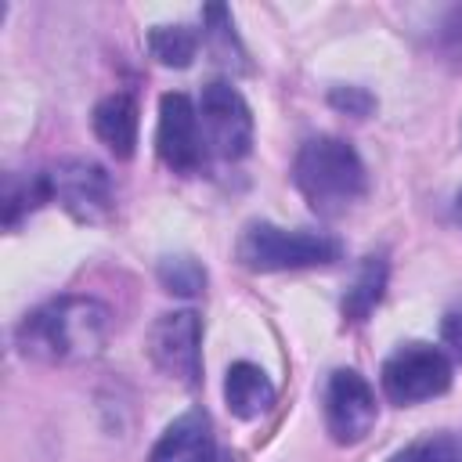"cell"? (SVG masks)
Masks as SVG:
<instances>
[{
    "mask_svg": "<svg viewBox=\"0 0 462 462\" xmlns=\"http://www.w3.org/2000/svg\"><path fill=\"white\" fill-rule=\"evenodd\" d=\"M199 116H202V130H206V144L235 162L245 159L253 148V112L245 105V97L238 94V87H231L227 79H209L199 94Z\"/></svg>",
    "mask_w": 462,
    "mask_h": 462,
    "instance_id": "obj_6",
    "label": "cell"
},
{
    "mask_svg": "<svg viewBox=\"0 0 462 462\" xmlns=\"http://www.w3.org/2000/svg\"><path fill=\"white\" fill-rule=\"evenodd\" d=\"M433 51H437L448 65L462 69V4H455V7H448V11L440 14V22H437V29H433Z\"/></svg>",
    "mask_w": 462,
    "mask_h": 462,
    "instance_id": "obj_19",
    "label": "cell"
},
{
    "mask_svg": "<svg viewBox=\"0 0 462 462\" xmlns=\"http://www.w3.org/2000/svg\"><path fill=\"white\" fill-rule=\"evenodd\" d=\"M155 148L159 159L173 173H195L202 166V130H199V108L188 94L170 90L159 97V126H155Z\"/></svg>",
    "mask_w": 462,
    "mask_h": 462,
    "instance_id": "obj_9",
    "label": "cell"
},
{
    "mask_svg": "<svg viewBox=\"0 0 462 462\" xmlns=\"http://www.w3.org/2000/svg\"><path fill=\"white\" fill-rule=\"evenodd\" d=\"M155 274H159V285L166 292H173V296H199L206 289V267L188 253L162 256Z\"/></svg>",
    "mask_w": 462,
    "mask_h": 462,
    "instance_id": "obj_17",
    "label": "cell"
},
{
    "mask_svg": "<svg viewBox=\"0 0 462 462\" xmlns=\"http://www.w3.org/2000/svg\"><path fill=\"white\" fill-rule=\"evenodd\" d=\"M202 18H206L202 40H206L209 54H213L220 65H227V69H242V72H245V69H249V61H245V51H242L238 36H235L231 11H227V7H220V4H213V7H206V11H202Z\"/></svg>",
    "mask_w": 462,
    "mask_h": 462,
    "instance_id": "obj_15",
    "label": "cell"
},
{
    "mask_svg": "<svg viewBox=\"0 0 462 462\" xmlns=\"http://www.w3.org/2000/svg\"><path fill=\"white\" fill-rule=\"evenodd\" d=\"M379 383L386 401L401 408L440 397L451 386V357L433 343H404L383 361Z\"/></svg>",
    "mask_w": 462,
    "mask_h": 462,
    "instance_id": "obj_4",
    "label": "cell"
},
{
    "mask_svg": "<svg viewBox=\"0 0 462 462\" xmlns=\"http://www.w3.org/2000/svg\"><path fill=\"white\" fill-rule=\"evenodd\" d=\"M386 282H390V263H386V256H379V253L365 256V260L357 263V271H354L346 292H343V303H339V307H343V318H346V321H365V318L379 307V300H383V292H386Z\"/></svg>",
    "mask_w": 462,
    "mask_h": 462,
    "instance_id": "obj_13",
    "label": "cell"
},
{
    "mask_svg": "<svg viewBox=\"0 0 462 462\" xmlns=\"http://www.w3.org/2000/svg\"><path fill=\"white\" fill-rule=\"evenodd\" d=\"M278 390L267 379V372L253 361H235L224 375V404L238 419H260L274 404Z\"/></svg>",
    "mask_w": 462,
    "mask_h": 462,
    "instance_id": "obj_12",
    "label": "cell"
},
{
    "mask_svg": "<svg viewBox=\"0 0 462 462\" xmlns=\"http://www.w3.org/2000/svg\"><path fill=\"white\" fill-rule=\"evenodd\" d=\"M321 408H325V430L332 433L336 444H361L379 419L375 390L354 368H336L328 375Z\"/></svg>",
    "mask_w": 462,
    "mask_h": 462,
    "instance_id": "obj_7",
    "label": "cell"
},
{
    "mask_svg": "<svg viewBox=\"0 0 462 462\" xmlns=\"http://www.w3.org/2000/svg\"><path fill=\"white\" fill-rule=\"evenodd\" d=\"M213 458H217V437L202 408L177 415L148 455V462H213Z\"/></svg>",
    "mask_w": 462,
    "mask_h": 462,
    "instance_id": "obj_10",
    "label": "cell"
},
{
    "mask_svg": "<svg viewBox=\"0 0 462 462\" xmlns=\"http://www.w3.org/2000/svg\"><path fill=\"white\" fill-rule=\"evenodd\" d=\"M148 51L166 69H188L199 54V36L188 25H152Z\"/></svg>",
    "mask_w": 462,
    "mask_h": 462,
    "instance_id": "obj_16",
    "label": "cell"
},
{
    "mask_svg": "<svg viewBox=\"0 0 462 462\" xmlns=\"http://www.w3.org/2000/svg\"><path fill=\"white\" fill-rule=\"evenodd\" d=\"M90 126L97 134V141L116 155V159H130L134 144H137V101L123 90L101 97L94 105Z\"/></svg>",
    "mask_w": 462,
    "mask_h": 462,
    "instance_id": "obj_11",
    "label": "cell"
},
{
    "mask_svg": "<svg viewBox=\"0 0 462 462\" xmlns=\"http://www.w3.org/2000/svg\"><path fill=\"white\" fill-rule=\"evenodd\" d=\"M440 339L455 361H462V310H448L440 321Z\"/></svg>",
    "mask_w": 462,
    "mask_h": 462,
    "instance_id": "obj_21",
    "label": "cell"
},
{
    "mask_svg": "<svg viewBox=\"0 0 462 462\" xmlns=\"http://www.w3.org/2000/svg\"><path fill=\"white\" fill-rule=\"evenodd\" d=\"M292 180L318 217L346 213L368 188V173L357 148L332 134H321L300 144L292 162Z\"/></svg>",
    "mask_w": 462,
    "mask_h": 462,
    "instance_id": "obj_2",
    "label": "cell"
},
{
    "mask_svg": "<svg viewBox=\"0 0 462 462\" xmlns=\"http://www.w3.org/2000/svg\"><path fill=\"white\" fill-rule=\"evenodd\" d=\"M148 357L152 365L180 383L195 386L202 375V321L195 310H170L159 314L148 328Z\"/></svg>",
    "mask_w": 462,
    "mask_h": 462,
    "instance_id": "obj_5",
    "label": "cell"
},
{
    "mask_svg": "<svg viewBox=\"0 0 462 462\" xmlns=\"http://www.w3.org/2000/svg\"><path fill=\"white\" fill-rule=\"evenodd\" d=\"M235 253L249 271H300L339 260L343 245L325 231H303V227L289 231L271 220H253L238 235Z\"/></svg>",
    "mask_w": 462,
    "mask_h": 462,
    "instance_id": "obj_3",
    "label": "cell"
},
{
    "mask_svg": "<svg viewBox=\"0 0 462 462\" xmlns=\"http://www.w3.org/2000/svg\"><path fill=\"white\" fill-rule=\"evenodd\" d=\"M112 336V314L90 296H54L32 307L18 328L14 346L40 365H79L105 350Z\"/></svg>",
    "mask_w": 462,
    "mask_h": 462,
    "instance_id": "obj_1",
    "label": "cell"
},
{
    "mask_svg": "<svg viewBox=\"0 0 462 462\" xmlns=\"http://www.w3.org/2000/svg\"><path fill=\"white\" fill-rule=\"evenodd\" d=\"M43 202H51L47 170H40V173H7V180H4V224L7 227H18L22 217L36 213Z\"/></svg>",
    "mask_w": 462,
    "mask_h": 462,
    "instance_id": "obj_14",
    "label": "cell"
},
{
    "mask_svg": "<svg viewBox=\"0 0 462 462\" xmlns=\"http://www.w3.org/2000/svg\"><path fill=\"white\" fill-rule=\"evenodd\" d=\"M328 105L346 112V116H354V119H365L375 108V97L365 87H332L328 90Z\"/></svg>",
    "mask_w": 462,
    "mask_h": 462,
    "instance_id": "obj_20",
    "label": "cell"
},
{
    "mask_svg": "<svg viewBox=\"0 0 462 462\" xmlns=\"http://www.w3.org/2000/svg\"><path fill=\"white\" fill-rule=\"evenodd\" d=\"M451 213H455V220H458V224H462V191H458V195H455V209H451Z\"/></svg>",
    "mask_w": 462,
    "mask_h": 462,
    "instance_id": "obj_22",
    "label": "cell"
},
{
    "mask_svg": "<svg viewBox=\"0 0 462 462\" xmlns=\"http://www.w3.org/2000/svg\"><path fill=\"white\" fill-rule=\"evenodd\" d=\"M390 462H462V444L455 433H426L393 451Z\"/></svg>",
    "mask_w": 462,
    "mask_h": 462,
    "instance_id": "obj_18",
    "label": "cell"
},
{
    "mask_svg": "<svg viewBox=\"0 0 462 462\" xmlns=\"http://www.w3.org/2000/svg\"><path fill=\"white\" fill-rule=\"evenodd\" d=\"M51 202H58L72 220L97 224L112 209V180L105 166L90 159H61L47 170Z\"/></svg>",
    "mask_w": 462,
    "mask_h": 462,
    "instance_id": "obj_8",
    "label": "cell"
}]
</instances>
